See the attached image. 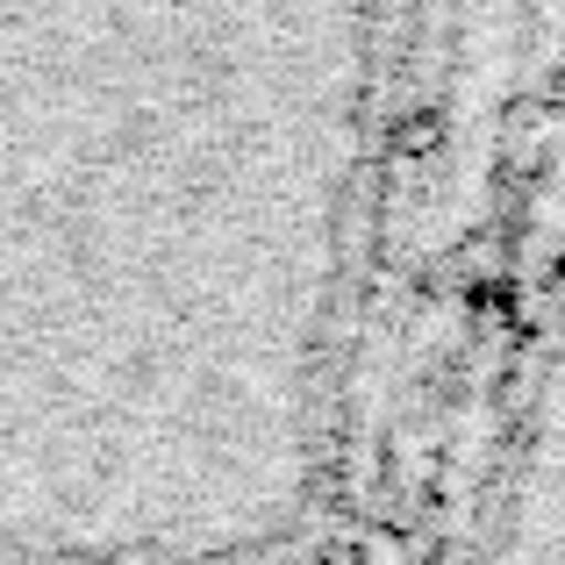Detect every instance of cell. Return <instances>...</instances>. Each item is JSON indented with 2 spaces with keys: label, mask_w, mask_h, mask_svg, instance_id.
Wrapping results in <instances>:
<instances>
[{
  "label": "cell",
  "mask_w": 565,
  "mask_h": 565,
  "mask_svg": "<svg viewBox=\"0 0 565 565\" xmlns=\"http://www.w3.org/2000/svg\"><path fill=\"white\" fill-rule=\"evenodd\" d=\"M401 8H0V565H316Z\"/></svg>",
  "instance_id": "6da1fadb"
},
{
  "label": "cell",
  "mask_w": 565,
  "mask_h": 565,
  "mask_svg": "<svg viewBox=\"0 0 565 565\" xmlns=\"http://www.w3.org/2000/svg\"><path fill=\"white\" fill-rule=\"evenodd\" d=\"M458 565H565V258L515 344Z\"/></svg>",
  "instance_id": "7a4b0ae2"
}]
</instances>
